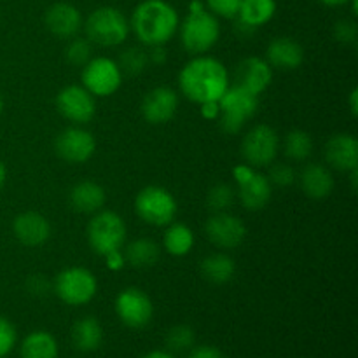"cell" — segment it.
Wrapping results in <instances>:
<instances>
[{
    "instance_id": "1",
    "label": "cell",
    "mask_w": 358,
    "mask_h": 358,
    "mask_svg": "<svg viewBox=\"0 0 358 358\" xmlns=\"http://www.w3.org/2000/svg\"><path fill=\"white\" fill-rule=\"evenodd\" d=\"M229 86V72L226 65L213 56H194L178 73L180 93L198 105L219 101Z\"/></svg>"
},
{
    "instance_id": "2",
    "label": "cell",
    "mask_w": 358,
    "mask_h": 358,
    "mask_svg": "<svg viewBox=\"0 0 358 358\" xmlns=\"http://www.w3.org/2000/svg\"><path fill=\"white\" fill-rule=\"evenodd\" d=\"M178 24L177 9L166 0H143L129 17V30L149 48L168 44L178 31Z\"/></svg>"
},
{
    "instance_id": "3",
    "label": "cell",
    "mask_w": 358,
    "mask_h": 358,
    "mask_svg": "<svg viewBox=\"0 0 358 358\" xmlns=\"http://www.w3.org/2000/svg\"><path fill=\"white\" fill-rule=\"evenodd\" d=\"M182 48L192 56L208 52L219 42L220 24L215 14L205 9V2L192 0L189 3V13L178 24Z\"/></svg>"
},
{
    "instance_id": "4",
    "label": "cell",
    "mask_w": 358,
    "mask_h": 358,
    "mask_svg": "<svg viewBox=\"0 0 358 358\" xmlns=\"http://www.w3.org/2000/svg\"><path fill=\"white\" fill-rule=\"evenodd\" d=\"M86 38L100 48H117L128 38L129 20L112 6H103L94 9L86 17L83 24Z\"/></svg>"
},
{
    "instance_id": "5",
    "label": "cell",
    "mask_w": 358,
    "mask_h": 358,
    "mask_svg": "<svg viewBox=\"0 0 358 358\" xmlns=\"http://www.w3.org/2000/svg\"><path fill=\"white\" fill-rule=\"evenodd\" d=\"M126 234H128V229H126L124 220L112 210H100L93 213L87 222V243L91 250L101 257L114 250H121L124 247Z\"/></svg>"
},
{
    "instance_id": "6",
    "label": "cell",
    "mask_w": 358,
    "mask_h": 358,
    "mask_svg": "<svg viewBox=\"0 0 358 358\" xmlns=\"http://www.w3.org/2000/svg\"><path fill=\"white\" fill-rule=\"evenodd\" d=\"M52 290L62 303L69 306H84L96 296L98 280L87 268L70 266L56 275Z\"/></svg>"
},
{
    "instance_id": "7",
    "label": "cell",
    "mask_w": 358,
    "mask_h": 358,
    "mask_svg": "<svg viewBox=\"0 0 358 358\" xmlns=\"http://www.w3.org/2000/svg\"><path fill=\"white\" fill-rule=\"evenodd\" d=\"M257 107V94L250 93V91L236 86V84L227 87L226 93L219 100V124L222 131L229 133V135L240 133L243 129L245 122L254 117Z\"/></svg>"
},
{
    "instance_id": "8",
    "label": "cell",
    "mask_w": 358,
    "mask_h": 358,
    "mask_svg": "<svg viewBox=\"0 0 358 358\" xmlns=\"http://www.w3.org/2000/svg\"><path fill=\"white\" fill-rule=\"evenodd\" d=\"M177 210L175 196L161 185H147L135 198L136 215L154 227H166L173 222Z\"/></svg>"
},
{
    "instance_id": "9",
    "label": "cell",
    "mask_w": 358,
    "mask_h": 358,
    "mask_svg": "<svg viewBox=\"0 0 358 358\" xmlns=\"http://www.w3.org/2000/svg\"><path fill=\"white\" fill-rule=\"evenodd\" d=\"M233 177L236 182V198L243 208L248 212H259L268 206L273 196V185L266 175L245 163L233 168Z\"/></svg>"
},
{
    "instance_id": "10",
    "label": "cell",
    "mask_w": 358,
    "mask_h": 358,
    "mask_svg": "<svg viewBox=\"0 0 358 358\" xmlns=\"http://www.w3.org/2000/svg\"><path fill=\"white\" fill-rule=\"evenodd\" d=\"M280 152V136L269 124H255L241 140V156L254 168H264L275 163Z\"/></svg>"
},
{
    "instance_id": "11",
    "label": "cell",
    "mask_w": 358,
    "mask_h": 358,
    "mask_svg": "<svg viewBox=\"0 0 358 358\" xmlns=\"http://www.w3.org/2000/svg\"><path fill=\"white\" fill-rule=\"evenodd\" d=\"M122 84V72L117 62L107 56L91 58L83 66V86L94 98L112 96Z\"/></svg>"
},
{
    "instance_id": "12",
    "label": "cell",
    "mask_w": 358,
    "mask_h": 358,
    "mask_svg": "<svg viewBox=\"0 0 358 358\" xmlns=\"http://www.w3.org/2000/svg\"><path fill=\"white\" fill-rule=\"evenodd\" d=\"M115 315L129 329H143L154 317V304L149 294L138 287L121 290L114 303Z\"/></svg>"
},
{
    "instance_id": "13",
    "label": "cell",
    "mask_w": 358,
    "mask_h": 358,
    "mask_svg": "<svg viewBox=\"0 0 358 358\" xmlns=\"http://www.w3.org/2000/svg\"><path fill=\"white\" fill-rule=\"evenodd\" d=\"M56 108L66 121L73 124H86L96 114V98L84 86L70 84L56 94Z\"/></svg>"
},
{
    "instance_id": "14",
    "label": "cell",
    "mask_w": 358,
    "mask_h": 358,
    "mask_svg": "<svg viewBox=\"0 0 358 358\" xmlns=\"http://www.w3.org/2000/svg\"><path fill=\"white\" fill-rule=\"evenodd\" d=\"M55 150L58 157L72 164L90 161L96 150V138L83 126L76 124L58 133L55 140Z\"/></svg>"
},
{
    "instance_id": "15",
    "label": "cell",
    "mask_w": 358,
    "mask_h": 358,
    "mask_svg": "<svg viewBox=\"0 0 358 358\" xmlns=\"http://www.w3.org/2000/svg\"><path fill=\"white\" fill-rule=\"evenodd\" d=\"M205 234L215 247L224 250L238 248L247 238V226L238 215L229 212L213 213L205 224Z\"/></svg>"
},
{
    "instance_id": "16",
    "label": "cell",
    "mask_w": 358,
    "mask_h": 358,
    "mask_svg": "<svg viewBox=\"0 0 358 358\" xmlns=\"http://www.w3.org/2000/svg\"><path fill=\"white\" fill-rule=\"evenodd\" d=\"M140 110L149 124H166L178 110L177 91L170 86L154 87L143 96Z\"/></svg>"
},
{
    "instance_id": "17",
    "label": "cell",
    "mask_w": 358,
    "mask_h": 358,
    "mask_svg": "<svg viewBox=\"0 0 358 358\" xmlns=\"http://www.w3.org/2000/svg\"><path fill=\"white\" fill-rule=\"evenodd\" d=\"M236 86L250 91L254 94H262L273 83V69L261 56H247L241 59L234 70Z\"/></svg>"
},
{
    "instance_id": "18",
    "label": "cell",
    "mask_w": 358,
    "mask_h": 358,
    "mask_svg": "<svg viewBox=\"0 0 358 358\" xmlns=\"http://www.w3.org/2000/svg\"><path fill=\"white\" fill-rule=\"evenodd\" d=\"M44 24L49 34L58 38H72L83 28V14L73 3L56 2L45 9Z\"/></svg>"
},
{
    "instance_id": "19",
    "label": "cell",
    "mask_w": 358,
    "mask_h": 358,
    "mask_svg": "<svg viewBox=\"0 0 358 358\" xmlns=\"http://www.w3.org/2000/svg\"><path fill=\"white\" fill-rule=\"evenodd\" d=\"M13 233L24 247H42L51 238L52 227L42 213L23 212L13 220Z\"/></svg>"
},
{
    "instance_id": "20",
    "label": "cell",
    "mask_w": 358,
    "mask_h": 358,
    "mask_svg": "<svg viewBox=\"0 0 358 358\" xmlns=\"http://www.w3.org/2000/svg\"><path fill=\"white\" fill-rule=\"evenodd\" d=\"M325 161L338 171H350L358 168V140L348 133H338L331 136L324 149Z\"/></svg>"
},
{
    "instance_id": "21",
    "label": "cell",
    "mask_w": 358,
    "mask_h": 358,
    "mask_svg": "<svg viewBox=\"0 0 358 358\" xmlns=\"http://www.w3.org/2000/svg\"><path fill=\"white\" fill-rule=\"evenodd\" d=\"M266 62L273 70H296L304 62V49L290 37H276L266 48Z\"/></svg>"
},
{
    "instance_id": "22",
    "label": "cell",
    "mask_w": 358,
    "mask_h": 358,
    "mask_svg": "<svg viewBox=\"0 0 358 358\" xmlns=\"http://www.w3.org/2000/svg\"><path fill=\"white\" fill-rule=\"evenodd\" d=\"M70 206L73 212L84 213V215H93V213L103 210L107 201V192L100 184L93 180L77 182L69 194Z\"/></svg>"
},
{
    "instance_id": "23",
    "label": "cell",
    "mask_w": 358,
    "mask_h": 358,
    "mask_svg": "<svg viewBox=\"0 0 358 358\" xmlns=\"http://www.w3.org/2000/svg\"><path fill=\"white\" fill-rule=\"evenodd\" d=\"M299 184L304 194L311 199H325L334 191V177L331 168L320 163H310L299 175Z\"/></svg>"
},
{
    "instance_id": "24",
    "label": "cell",
    "mask_w": 358,
    "mask_h": 358,
    "mask_svg": "<svg viewBox=\"0 0 358 358\" xmlns=\"http://www.w3.org/2000/svg\"><path fill=\"white\" fill-rule=\"evenodd\" d=\"M72 343L79 352H96L103 343V327L94 317H84L72 327Z\"/></svg>"
},
{
    "instance_id": "25",
    "label": "cell",
    "mask_w": 358,
    "mask_h": 358,
    "mask_svg": "<svg viewBox=\"0 0 358 358\" xmlns=\"http://www.w3.org/2000/svg\"><path fill=\"white\" fill-rule=\"evenodd\" d=\"M276 0H243L238 10V23L254 31L275 17Z\"/></svg>"
},
{
    "instance_id": "26",
    "label": "cell",
    "mask_w": 358,
    "mask_h": 358,
    "mask_svg": "<svg viewBox=\"0 0 358 358\" xmlns=\"http://www.w3.org/2000/svg\"><path fill=\"white\" fill-rule=\"evenodd\" d=\"M199 271L206 282L213 283V285H224L233 280L234 273H236V264L227 254L215 252L203 259L199 264Z\"/></svg>"
},
{
    "instance_id": "27",
    "label": "cell",
    "mask_w": 358,
    "mask_h": 358,
    "mask_svg": "<svg viewBox=\"0 0 358 358\" xmlns=\"http://www.w3.org/2000/svg\"><path fill=\"white\" fill-rule=\"evenodd\" d=\"M124 261L131 268L145 269L156 266V262L161 257V247L150 238H138L126 245L124 248Z\"/></svg>"
},
{
    "instance_id": "28",
    "label": "cell",
    "mask_w": 358,
    "mask_h": 358,
    "mask_svg": "<svg viewBox=\"0 0 358 358\" xmlns=\"http://www.w3.org/2000/svg\"><path fill=\"white\" fill-rule=\"evenodd\" d=\"M58 341L48 331L30 332L20 346V358H58Z\"/></svg>"
},
{
    "instance_id": "29",
    "label": "cell",
    "mask_w": 358,
    "mask_h": 358,
    "mask_svg": "<svg viewBox=\"0 0 358 358\" xmlns=\"http://www.w3.org/2000/svg\"><path fill=\"white\" fill-rule=\"evenodd\" d=\"M194 233L187 224L182 222H171L166 226L163 236V247L173 257H184L194 247Z\"/></svg>"
},
{
    "instance_id": "30",
    "label": "cell",
    "mask_w": 358,
    "mask_h": 358,
    "mask_svg": "<svg viewBox=\"0 0 358 358\" xmlns=\"http://www.w3.org/2000/svg\"><path fill=\"white\" fill-rule=\"evenodd\" d=\"M280 147L289 159L306 161L313 154V138L308 131L292 129V131L287 133L283 142H280Z\"/></svg>"
},
{
    "instance_id": "31",
    "label": "cell",
    "mask_w": 358,
    "mask_h": 358,
    "mask_svg": "<svg viewBox=\"0 0 358 358\" xmlns=\"http://www.w3.org/2000/svg\"><path fill=\"white\" fill-rule=\"evenodd\" d=\"M149 52L142 48H128L119 55L117 65L122 73L140 76L149 65Z\"/></svg>"
},
{
    "instance_id": "32",
    "label": "cell",
    "mask_w": 358,
    "mask_h": 358,
    "mask_svg": "<svg viewBox=\"0 0 358 358\" xmlns=\"http://www.w3.org/2000/svg\"><path fill=\"white\" fill-rule=\"evenodd\" d=\"M194 343L196 334L189 325H175L166 334V346L171 353H187Z\"/></svg>"
},
{
    "instance_id": "33",
    "label": "cell",
    "mask_w": 358,
    "mask_h": 358,
    "mask_svg": "<svg viewBox=\"0 0 358 358\" xmlns=\"http://www.w3.org/2000/svg\"><path fill=\"white\" fill-rule=\"evenodd\" d=\"M234 201H236V191L229 184H215L206 196V205L213 213L227 212Z\"/></svg>"
},
{
    "instance_id": "34",
    "label": "cell",
    "mask_w": 358,
    "mask_h": 358,
    "mask_svg": "<svg viewBox=\"0 0 358 358\" xmlns=\"http://www.w3.org/2000/svg\"><path fill=\"white\" fill-rule=\"evenodd\" d=\"M65 58L72 66H84L91 59V42L87 38L72 37L65 49Z\"/></svg>"
},
{
    "instance_id": "35",
    "label": "cell",
    "mask_w": 358,
    "mask_h": 358,
    "mask_svg": "<svg viewBox=\"0 0 358 358\" xmlns=\"http://www.w3.org/2000/svg\"><path fill=\"white\" fill-rule=\"evenodd\" d=\"M297 175L294 168L287 163H271L269 164L268 180L276 187H289L296 182Z\"/></svg>"
},
{
    "instance_id": "36",
    "label": "cell",
    "mask_w": 358,
    "mask_h": 358,
    "mask_svg": "<svg viewBox=\"0 0 358 358\" xmlns=\"http://www.w3.org/2000/svg\"><path fill=\"white\" fill-rule=\"evenodd\" d=\"M17 343V331L13 322L0 317V358H6L14 350Z\"/></svg>"
},
{
    "instance_id": "37",
    "label": "cell",
    "mask_w": 358,
    "mask_h": 358,
    "mask_svg": "<svg viewBox=\"0 0 358 358\" xmlns=\"http://www.w3.org/2000/svg\"><path fill=\"white\" fill-rule=\"evenodd\" d=\"M241 2H243V0H206V6H208L210 13L215 14L217 17L231 20V17L238 16Z\"/></svg>"
},
{
    "instance_id": "38",
    "label": "cell",
    "mask_w": 358,
    "mask_h": 358,
    "mask_svg": "<svg viewBox=\"0 0 358 358\" xmlns=\"http://www.w3.org/2000/svg\"><path fill=\"white\" fill-rule=\"evenodd\" d=\"M332 34H334L336 41L341 42V44H355L358 38V27L353 20H339L338 23L334 24Z\"/></svg>"
},
{
    "instance_id": "39",
    "label": "cell",
    "mask_w": 358,
    "mask_h": 358,
    "mask_svg": "<svg viewBox=\"0 0 358 358\" xmlns=\"http://www.w3.org/2000/svg\"><path fill=\"white\" fill-rule=\"evenodd\" d=\"M27 289L28 292L34 294V296L42 297L52 289V283L49 282L44 275H31L30 278L27 280Z\"/></svg>"
},
{
    "instance_id": "40",
    "label": "cell",
    "mask_w": 358,
    "mask_h": 358,
    "mask_svg": "<svg viewBox=\"0 0 358 358\" xmlns=\"http://www.w3.org/2000/svg\"><path fill=\"white\" fill-rule=\"evenodd\" d=\"M185 358H224V353L220 352L219 348L210 345H203V346H192L191 350L187 352Z\"/></svg>"
},
{
    "instance_id": "41",
    "label": "cell",
    "mask_w": 358,
    "mask_h": 358,
    "mask_svg": "<svg viewBox=\"0 0 358 358\" xmlns=\"http://www.w3.org/2000/svg\"><path fill=\"white\" fill-rule=\"evenodd\" d=\"M105 264H107V268L110 269V271H121L126 266L124 254H122L121 250L110 252V254L105 255Z\"/></svg>"
},
{
    "instance_id": "42",
    "label": "cell",
    "mask_w": 358,
    "mask_h": 358,
    "mask_svg": "<svg viewBox=\"0 0 358 358\" xmlns=\"http://www.w3.org/2000/svg\"><path fill=\"white\" fill-rule=\"evenodd\" d=\"M199 107H201L199 112H201V115L205 119H208V121H217V119H219V101H206V103H201Z\"/></svg>"
},
{
    "instance_id": "43",
    "label": "cell",
    "mask_w": 358,
    "mask_h": 358,
    "mask_svg": "<svg viewBox=\"0 0 358 358\" xmlns=\"http://www.w3.org/2000/svg\"><path fill=\"white\" fill-rule=\"evenodd\" d=\"M149 62L154 65H163L166 62V51H164V45H154L152 51L149 52Z\"/></svg>"
},
{
    "instance_id": "44",
    "label": "cell",
    "mask_w": 358,
    "mask_h": 358,
    "mask_svg": "<svg viewBox=\"0 0 358 358\" xmlns=\"http://www.w3.org/2000/svg\"><path fill=\"white\" fill-rule=\"evenodd\" d=\"M348 107H350V112H352L353 117H357V115H358V90H357V87H353V90L350 91Z\"/></svg>"
},
{
    "instance_id": "45",
    "label": "cell",
    "mask_w": 358,
    "mask_h": 358,
    "mask_svg": "<svg viewBox=\"0 0 358 358\" xmlns=\"http://www.w3.org/2000/svg\"><path fill=\"white\" fill-rule=\"evenodd\" d=\"M140 358H177V357H175L171 352H163V350H154V352L145 353V355L140 357Z\"/></svg>"
},
{
    "instance_id": "46",
    "label": "cell",
    "mask_w": 358,
    "mask_h": 358,
    "mask_svg": "<svg viewBox=\"0 0 358 358\" xmlns=\"http://www.w3.org/2000/svg\"><path fill=\"white\" fill-rule=\"evenodd\" d=\"M317 2H320L322 6H327V7H341V6H346L350 0H317Z\"/></svg>"
},
{
    "instance_id": "47",
    "label": "cell",
    "mask_w": 358,
    "mask_h": 358,
    "mask_svg": "<svg viewBox=\"0 0 358 358\" xmlns=\"http://www.w3.org/2000/svg\"><path fill=\"white\" fill-rule=\"evenodd\" d=\"M6 178H7V170H6V164L0 161V189L3 187V184H6Z\"/></svg>"
},
{
    "instance_id": "48",
    "label": "cell",
    "mask_w": 358,
    "mask_h": 358,
    "mask_svg": "<svg viewBox=\"0 0 358 358\" xmlns=\"http://www.w3.org/2000/svg\"><path fill=\"white\" fill-rule=\"evenodd\" d=\"M3 110V98H2V93H0V114H2Z\"/></svg>"
}]
</instances>
